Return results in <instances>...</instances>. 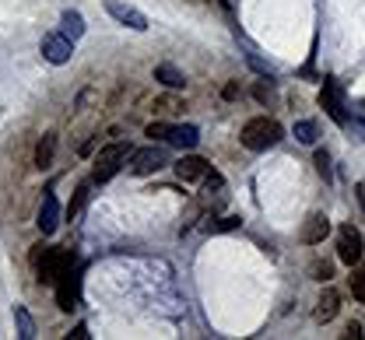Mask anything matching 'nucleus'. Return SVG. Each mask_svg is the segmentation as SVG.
<instances>
[{"label":"nucleus","mask_w":365,"mask_h":340,"mask_svg":"<svg viewBox=\"0 0 365 340\" xmlns=\"http://www.w3.org/2000/svg\"><path fill=\"white\" fill-rule=\"evenodd\" d=\"M71 337H74V340H84V337H88V326H74V333H71Z\"/></svg>","instance_id":"nucleus-26"},{"label":"nucleus","mask_w":365,"mask_h":340,"mask_svg":"<svg viewBox=\"0 0 365 340\" xmlns=\"http://www.w3.org/2000/svg\"><path fill=\"white\" fill-rule=\"evenodd\" d=\"M330 274H334V267H330L327 260H323V263H320V260L312 263V277H317V280H330Z\"/></svg>","instance_id":"nucleus-23"},{"label":"nucleus","mask_w":365,"mask_h":340,"mask_svg":"<svg viewBox=\"0 0 365 340\" xmlns=\"http://www.w3.org/2000/svg\"><path fill=\"white\" fill-rule=\"evenodd\" d=\"M60 32H64L67 39H81V35H84V18H81L78 11H64V15H60Z\"/></svg>","instance_id":"nucleus-14"},{"label":"nucleus","mask_w":365,"mask_h":340,"mask_svg":"<svg viewBox=\"0 0 365 340\" xmlns=\"http://www.w3.org/2000/svg\"><path fill=\"white\" fill-rule=\"evenodd\" d=\"M166 165H169V154L162 147H141L127 161V168L134 176H151V172H159V168H166Z\"/></svg>","instance_id":"nucleus-3"},{"label":"nucleus","mask_w":365,"mask_h":340,"mask_svg":"<svg viewBox=\"0 0 365 340\" xmlns=\"http://www.w3.org/2000/svg\"><path fill=\"white\" fill-rule=\"evenodd\" d=\"M130 154H134V151H130V144H123V141H116V144H109V147H102L98 158H95V183L113 179L120 168L127 165Z\"/></svg>","instance_id":"nucleus-2"},{"label":"nucleus","mask_w":365,"mask_h":340,"mask_svg":"<svg viewBox=\"0 0 365 340\" xmlns=\"http://www.w3.org/2000/svg\"><path fill=\"white\" fill-rule=\"evenodd\" d=\"M327 235H330V221H327V214H309L305 224H302V242H305V246H320Z\"/></svg>","instance_id":"nucleus-10"},{"label":"nucleus","mask_w":365,"mask_h":340,"mask_svg":"<svg viewBox=\"0 0 365 340\" xmlns=\"http://www.w3.org/2000/svg\"><path fill=\"white\" fill-rule=\"evenodd\" d=\"M320 105L327 109V116L334 120V123H348V116H344V102H341V88H337V81H323V88H320Z\"/></svg>","instance_id":"nucleus-8"},{"label":"nucleus","mask_w":365,"mask_h":340,"mask_svg":"<svg viewBox=\"0 0 365 340\" xmlns=\"http://www.w3.org/2000/svg\"><path fill=\"white\" fill-rule=\"evenodd\" d=\"M239 224H242V221H239L235 214H229V217H215V221H207L204 229L211 232V235H218V232H232V229H239Z\"/></svg>","instance_id":"nucleus-18"},{"label":"nucleus","mask_w":365,"mask_h":340,"mask_svg":"<svg viewBox=\"0 0 365 340\" xmlns=\"http://www.w3.org/2000/svg\"><path fill=\"white\" fill-rule=\"evenodd\" d=\"M344 337H351V340H358V337H362V326H358V323H351V326H348V333H344Z\"/></svg>","instance_id":"nucleus-25"},{"label":"nucleus","mask_w":365,"mask_h":340,"mask_svg":"<svg viewBox=\"0 0 365 340\" xmlns=\"http://www.w3.org/2000/svg\"><path fill=\"white\" fill-rule=\"evenodd\" d=\"M53 151H57V134H46L39 141V147H35V165L49 168V165H53Z\"/></svg>","instance_id":"nucleus-15"},{"label":"nucleus","mask_w":365,"mask_h":340,"mask_svg":"<svg viewBox=\"0 0 365 340\" xmlns=\"http://www.w3.org/2000/svg\"><path fill=\"white\" fill-rule=\"evenodd\" d=\"M39 232L42 235H53L57 232V224H60V200L57 193H42V204H39Z\"/></svg>","instance_id":"nucleus-6"},{"label":"nucleus","mask_w":365,"mask_h":340,"mask_svg":"<svg viewBox=\"0 0 365 340\" xmlns=\"http://www.w3.org/2000/svg\"><path fill=\"white\" fill-rule=\"evenodd\" d=\"M337 309H341V298H337V292H334V288H327V292L320 295V302H317V312H312V316H317L320 323H330V319L337 316Z\"/></svg>","instance_id":"nucleus-13"},{"label":"nucleus","mask_w":365,"mask_h":340,"mask_svg":"<svg viewBox=\"0 0 365 340\" xmlns=\"http://www.w3.org/2000/svg\"><path fill=\"white\" fill-rule=\"evenodd\" d=\"M106 11H109L120 25H127V28H134V32H144V28H148V18H144L137 8L123 4V0H106Z\"/></svg>","instance_id":"nucleus-7"},{"label":"nucleus","mask_w":365,"mask_h":340,"mask_svg":"<svg viewBox=\"0 0 365 340\" xmlns=\"http://www.w3.org/2000/svg\"><path fill=\"white\" fill-rule=\"evenodd\" d=\"M172 168H176V176H179L183 183H197V179H204L207 172H211V161H204V158H197V154H183Z\"/></svg>","instance_id":"nucleus-9"},{"label":"nucleus","mask_w":365,"mask_h":340,"mask_svg":"<svg viewBox=\"0 0 365 340\" xmlns=\"http://www.w3.org/2000/svg\"><path fill=\"white\" fill-rule=\"evenodd\" d=\"M15 323H18V337L21 340H32L35 337V323H32V316H28L25 305H15Z\"/></svg>","instance_id":"nucleus-17"},{"label":"nucleus","mask_w":365,"mask_h":340,"mask_svg":"<svg viewBox=\"0 0 365 340\" xmlns=\"http://www.w3.org/2000/svg\"><path fill=\"white\" fill-rule=\"evenodd\" d=\"M295 137L302 144H312V141H317V123H312V120H299L295 123Z\"/></svg>","instance_id":"nucleus-19"},{"label":"nucleus","mask_w":365,"mask_h":340,"mask_svg":"<svg viewBox=\"0 0 365 340\" xmlns=\"http://www.w3.org/2000/svg\"><path fill=\"white\" fill-rule=\"evenodd\" d=\"M169 134V123H151L148 127V137H166Z\"/></svg>","instance_id":"nucleus-24"},{"label":"nucleus","mask_w":365,"mask_h":340,"mask_svg":"<svg viewBox=\"0 0 365 340\" xmlns=\"http://www.w3.org/2000/svg\"><path fill=\"white\" fill-rule=\"evenodd\" d=\"M239 141H242L249 151H267V147H274V144L281 141V127H278V120H271V116H256V120H249V123L242 127Z\"/></svg>","instance_id":"nucleus-1"},{"label":"nucleus","mask_w":365,"mask_h":340,"mask_svg":"<svg viewBox=\"0 0 365 340\" xmlns=\"http://www.w3.org/2000/svg\"><path fill=\"white\" fill-rule=\"evenodd\" d=\"M57 302H60V309H64V312H71V309H74V302H78V274L64 270V274L57 277Z\"/></svg>","instance_id":"nucleus-11"},{"label":"nucleus","mask_w":365,"mask_h":340,"mask_svg":"<svg viewBox=\"0 0 365 340\" xmlns=\"http://www.w3.org/2000/svg\"><path fill=\"white\" fill-rule=\"evenodd\" d=\"M362 253H365V246H362V232L351 229V224H344V229L337 232V256H341V263L355 267V263L362 260Z\"/></svg>","instance_id":"nucleus-4"},{"label":"nucleus","mask_w":365,"mask_h":340,"mask_svg":"<svg viewBox=\"0 0 365 340\" xmlns=\"http://www.w3.org/2000/svg\"><path fill=\"white\" fill-rule=\"evenodd\" d=\"M154 78H159L166 88H186V78L176 71V67H169V64H162V67H154Z\"/></svg>","instance_id":"nucleus-16"},{"label":"nucleus","mask_w":365,"mask_h":340,"mask_svg":"<svg viewBox=\"0 0 365 340\" xmlns=\"http://www.w3.org/2000/svg\"><path fill=\"white\" fill-rule=\"evenodd\" d=\"M42 56L49 64H67L74 56V39H67L64 32H49L42 35Z\"/></svg>","instance_id":"nucleus-5"},{"label":"nucleus","mask_w":365,"mask_h":340,"mask_svg":"<svg viewBox=\"0 0 365 340\" xmlns=\"http://www.w3.org/2000/svg\"><path fill=\"white\" fill-rule=\"evenodd\" d=\"M84 204H88V183H84V186H78V193H74V204H71V211H67V214H71V221L81 214V207H84Z\"/></svg>","instance_id":"nucleus-21"},{"label":"nucleus","mask_w":365,"mask_h":340,"mask_svg":"<svg viewBox=\"0 0 365 340\" xmlns=\"http://www.w3.org/2000/svg\"><path fill=\"white\" fill-rule=\"evenodd\" d=\"M166 141H169V144H176V147H183V151H190V147H197L200 130H197V127H169Z\"/></svg>","instance_id":"nucleus-12"},{"label":"nucleus","mask_w":365,"mask_h":340,"mask_svg":"<svg viewBox=\"0 0 365 340\" xmlns=\"http://www.w3.org/2000/svg\"><path fill=\"white\" fill-rule=\"evenodd\" d=\"M351 295H355L358 302H365V267L351 274Z\"/></svg>","instance_id":"nucleus-20"},{"label":"nucleus","mask_w":365,"mask_h":340,"mask_svg":"<svg viewBox=\"0 0 365 340\" xmlns=\"http://www.w3.org/2000/svg\"><path fill=\"white\" fill-rule=\"evenodd\" d=\"M312 161H317V172H320L323 179H330V154H327V151H317V158H312Z\"/></svg>","instance_id":"nucleus-22"}]
</instances>
